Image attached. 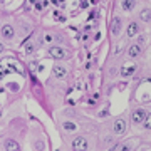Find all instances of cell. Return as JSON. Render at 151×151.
Listing matches in <instances>:
<instances>
[{"mask_svg": "<svg viewBox=\"0 0 151 151\" xmlns=\"http://www.w3.org/2000/svg\"><path fill=\"white\" fill-rule=\"evenodd\" d=\"M72 148L74 151H87V139L84 136H77L72 139Z\"/></svg>", "mask_w": 151, "mask_h": 151, "instance_id": "6da1fadb", "label": "cell"}, {"mask_svg": "<svg viewBox=\"0 0 151 151\" xmlns=\"http://www.w3.org/2000/svg\"><path fill=\"white\" fill-rule=\"evenodd\" d=\"M49 55L50 57H54V59H65V50L62 47H57V45H54V47L49 49Z\"/></svg>", "mask_w": 151, "mask_h": 151, "instance_id": "7a4b0ae2", "label": "cell"}, {"mask_svg": "<svg viewBox=\"0 0 151 151\" xmlns=\"http://www.w3.org/2000/svg\"><path fill=\"white\" fill-rule=\"evenodd\" d=\"M146 111L145 109H136L134 113H133V123L134 124H143L145 123V119H146Z\"/></svg>", "mask_w": 151, "mask_h": 151, "instance_id": "3957f363", "label": "cell"}, {"mask_svg": "<svg viewBox=\"0 0 151 151\" xmlns=\"http://www.w3.org/2000/svg\"><path fill=\"white\" fill-rule=\"evenodd\" d=\"M124 131H126V121H124V119H116V121H114V133H116V134H123Z\"/></svg>", "mask_w": 151, "mask_h": 151, "instance_id": "277c9868", "label": "cell"}, {"mask_svg": "<svg viewBox=\"0 0 151 151\" xmlns=\"http://www.w3.org/2000/svg\"><path fill=\"white\" fill-rule=\"evenodd\" d=\"M141 54V44H133L128 49V57H138Z\"/></svg>", "mask_w": 151, "mask_h": 151, "instance_id": "5b68a950", "label": "cell"}, {"mask_svg": "<svg viewBox=\"0 0 151 151\" xmlns=\"http://www.w3.org/2000/svg\"><path fill=\"white\" fill-rule=\"evenodd\" d=\"M119 30H121V19H119V17H114L113 24H111V32H113L114 35H118Z\"/></svg>", "mask_w": 151, "mask_h": 151, "instance_id": "8992f818", "label": "cell"}, {"mask_svg": "<svg viewBox=\"0 0 151 151\" xmlns=\"http://www.w3.org/2000/svg\"><path fill=\"white\" fill-rule=\"evenodd\" d=\"M5 150L7 151H20V145L14 139H9V141H5Z\"/></svg>", "mask_w": 151, "mask_h": 151, "instance_id": "52a82bcc", "label": "cell"}, {"mask_svg": "<svg viewBox=\"0 0 151 151\" xmlns=\"http://www.w3.org/2000/svg\"><path fill=\"white\" fill-rule=\"evenodd\" d=\"M65 74H67L65 67H62V65H55V67H54V76L57 77V79H64Z\"/></svg>", "mask_w": 151, "mask_h": 151, "instance_id": "ba28073f", "label": "cell"}, {"mask_svg": "<svg viewBox=\"0 0 151 151\" xmlns=\"http://www.w3.org/2000/svg\"><path fill=\"white\" fill-rule=\"evenodd\" d=\"M14 34L15 32H14V27H12V25H4V27H2V35L5 39H12Z\"/></svg>", "mask_w": 151, "mask_h": 151, "instance_id": "9c48e42d", "label": "cell"}, {"mask_svg": "<svg viewBox=\"0 0 151 151\" xmlns=\"http://www.w3.org/2000/svg\"><path fill=\"white\" fill-rule=\"evenodd\" d=\"M138 32H139V27H138V24H136V22H133V24L128 25V37H134Z\"/></svg>", "mask_w": 151, "mask_h": 151, "instance_id": "30bf717a", "label": "cell"}, {"mask_svg": "<svg viewBox=\"0 0 151 151\" xmlns=\"http://www.w3.org/2000/svg\"><path fill=\"white\" fill-rule=\"evenodd\" d=\"M134 5H136V0H123V4H121L123 10H126V12L133 10V9H134Z\"/></svg>", "mask_w": 151, "mask_h": 151, "instance_id": "8fae6325", "label": "cell"}, {"mask_svg": "<svg viewBox=\"0 0 151 151\" xmlns=\"http://www.w3.org/2000/svg\"><path fill=\"white\" fill-rule=\"evenodd\" d=\"M134 70H136L134 65H129V67H128V65H124L123 69H121V76H124V77H128V76H133V74H134Z\"/></svg>", "mask_w": 151, "mask_h": 151, "instance_id": "7c38bea8", "label": "cell"}, {"mask_svg": "<svg viewBox=\"0 0 151 151\" xmlns=\"http://www.w3.org/2000/svg\"><path fill=\"white\" fill-rule=\"evenodd\" d=\"M139 17H141V20H143V22H150L151 20V10H148V9L141 10Z\"/></svg>", "mask_w": 151, "mask_h": 151, "instance_id": "4fadbf2b", "label": "cell"}, {"mask_svg": "<svg viewBox=\"0 0 151 151\" xmlns=\"http://www.w3.org/2000/svg\"><path fill=\"white\" fill-rule=\"evenodd\" d=\"M64 128H65L67 131H74L76 128H77V126H76L74 123H70V121H67V123H64Z\"/></svg>", "mask_w": 151, "mask_h": 151, "instance_id": "5bb4252c", "label": "cell"}, {"mask_svg": "<svg viewBox=\"0 0 151 151\" xmlns=\"http://www.w3.org/2000/svg\"><path fill=\"white\" fill-rule=\"evenodd\" d=\"M143 126H145L146 129H151V114H148L145 119V123H143Z\"/></svg>", "mask_w": 151, "mask_h": 151, "instance_id": "9a60e30c", "label": "cell"}, {"mask_svg": "<svg viewBox=\"0 0 151 151\" xmlns=\"http://www.w3.org/2000/svg\"><path fill=\"white\" fill-rule=\"evenodd\" d=\"M32 50H34V44H29L27 49H25V52H27V54H32Z\"/></svg>", "mask_w": 151, "mask_h": 151, "instance_id": "2e32d148", "label": "cell"}, {"mask_svg": "<svg viewBox=\"0 0 151 151\" xmlns=\"http://www.w3.org/2000/svg\"><path fill=\"white\" fill-rule=\"evenodd\" d=\"M128 150H129V146H123V150L121 151H128Z\"/></svg>", "mask_w": 151, "mask_h": 151, "instance_id": "e0dca14e", "label": "cell"}, {"mask_svg": "<svg viewBox=\"0 0 151 151\" xmlns=\"http://www.w3.org/2000/svg\"><path fill=\"white\" fill-rule=\"evenodd\" d=\"M2 52H4V45H2V44H0V54H2Z\"/></svg>", "mask_w": 151, "mask_h": 151, "instance_id": "ac0fdd59", "label": "cell"}]
</instances>
